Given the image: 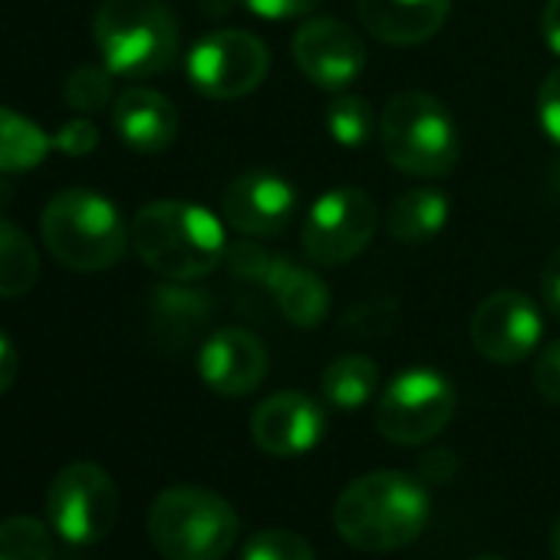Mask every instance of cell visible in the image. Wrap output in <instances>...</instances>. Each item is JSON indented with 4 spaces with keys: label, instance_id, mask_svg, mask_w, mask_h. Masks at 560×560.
I'll return each mask as SVG.
<instances>
[{
    "label": "cell",
    "instance_id": "8992f818",
    "mask_svg": "<svg viewBox=\"0 0 560 560\" xmlns=\"http://www.w3.org/2000/svg\"><path fill=\"white\" fill-rule=\"evenodd\" d=\"M380 142L393 168L412 178H442L458 165V126L448 109L422 93L406 90L380 116Z\"/></svg>",
    "mask_w": 560,
    "mask_h": 560
},
{
    "label": "cell",
    "instance_id": "7c38bea8",
    "mask_svg": "<svg viewBox=\"0 0 560 560\" xmlns=\"http://www.w3.org/2000/svg\"><path fill=\"white\" fill-rule=\"evenodd\" d=\"M540 311L521 291L488 294L471 317V347L491 363H521L540 343Z\"/></svg>",
    "mask_w": 560,
    "mask_h": 560
},
{
    "label": "cell",
    "instance_id": "9c48e42d",
    "mask_svg": "<svg viewBox=\"0 0 560 560\" xmlns=\"http://www.w3.org/2000/svg\"><path fill=\"white\" fill-rule=\"evenodd\" d=\"M231 270L250 284H260L270 291L277 311L284 314L288 324L301 327V330H314L327 320L330 314V291L320 280V273H314L311 267H301L288 257L267 254L254 244H241L228 250Z\"/></svg>",
    "mask_w": 560,
    "mask_h": 560
},
{
    "label": "cell",
    "instance_id": "74e56055",
    "mask_svg": "<svg viewBox=\"0 0 560 560\" xmlns=\"http://www.w3.org/2000/svg\"><path fill=\"white\" fill-rule=\"evenodd\" d=\"M475 560H498V557H475Z\"/></svg>",
    "mask_w": 560,
    "mask_h": 560
},
{
    "label": "cell",
    "instance_id": "7402d4cb",
    "mask_svg": "<svg viewBox=\"0 0 560 560\" xmlns=\"http://www.w3.org/2000/svg\"><path fill=\"white\" fill-rule=\"evenodd\" d=\"M380 386V370L370 357L363 353H347V357H337L324 376H320V393L324 399L334 406V409H343V412H353V409H363L373 393Z\"/></svg>",
    "mask_w": 560,
    "mask_h": 560
},
{
    "label": "cell",
    "instance_id": "603a6c76",
    "mask_svg": "<svg viewBox=\"0 0 560 560\" xmlns=\"http://www.w3.org/2000/svg\"><path fill=\"white\" fill-rule=\"evenodd\" d=\"M40 277V250L24 228L0 218V298H24Z\"/></svg>",
    "mask_w": 560,
    "mask_h": 560
},
{
    "label": "cell",
    "instance_id": "8d00e7d4",
    "mask_svg": "<svg viewBox=\"0 0 560 560\" xmlns=\"http://www.w3.org/2000/svg\"><path fill=\"white\" fill-rule=\"evenodd\" d=\"M550 550H553V557L560 560V511H557V517H553V524H550Z\"/></svg>",
    "mask_w": 560,
    "mask_h": 560
},
{
    "label": "cell",
    "instance_id": "d590c367",
    "mask_svg": "<svg viewBox=\"0 0 560 560\" xmlns=\"http://www.w3.org/2000/svg\"><path fill=\"white\" fill-rule=\"evenodd\" d=\"M540 34L550 54L560 57V0H547L540 14Z\"/></svg>",
    "mask_w": 560,
    "mask_h": 560
},
{
    "label": "cell",
    "instance_id": "277c9868",
    "mask_svg": "<svg viewBox=\"0 0 560 560\" xmlns=\"http://www.w3.org/2000/svg\"><path fill=\"white\" fill-rule=\"evenodd\" d=\"M93 40L113 77L149 80L178 57V21L162 0H103L93 18Z\"/></svg>",
    "mask_w": 560,
    "mask_h": 560
},
{
    "label": "cell",
    "instance_id": "83f0119b",
    "mask_svg": "<svg viewBox=\"0 0 560 560\" xmlns=\"http://www.w3.org/2000/svg\"><path fill=\"white\" fill-rule=\"evenodd\" d=\"M399 320V304L389 294H376L363 304H357L347 317H343V330L350 337L370 340V337H386Z\"/></svg>",
    "mask_w": 560,
    "mask_h": 560
},
{
    "label": "cell",
    "instance_id": "30bf717a",
    "mask_svg": "<svg viewBox=\"0 0 560 560\" xmlns=\"http://www.w3.org/2000/svg\"><path fill=\"white\" fill-rule=\"evenodd\" d=\"M376 221H380L376 201L363 188L340 185L314 201L304 221L301 241L314 264L337 267L366 250V244L373 241Z\"/></svg>",
    "mask_w": 560,
    "mask_h": 560
},
{
    "label": "cell",
    "instance_id": "f1b7e54d",
    "mask_svg": "<svg viewBox=\"0 0 560 560\" xmlns=\"http://www.w3.org/2000/svg\"><path fill=\"white\" fill-rule=\"evenodd\" d=\"M534 389L540 399H547L550 406H560V340L547 343L534 363Z\"/></svg>",
    "mask_w": 560,
    "mask_h": 560
},
{
    "label": "cell",
    "instance_id": "2e32d148",
    "mask_svg": "<svg viewBox=\"0 0 560 560\" xmlns=\"http://www.w3.org/2000/svg\"><path fill=\"white\" fill-rule=\"evenodd\" d=\"M267 347L244 327H224L211 334L198 353V373L218 396L237 399L254 393L267 376Z\"/></svg>",
    "mask_w": 560,
    "mask_h": 560
},
{
    "label": "cell",
    "instance_id": "5b68a950",
    "mask_svg": "<svg viewBox=\"0 0 560 560\" xmlns=\"http://www.w3.org/2000/svg\"><path fill=\"white\" fill-rule=\"evenodd\" d=\"M237 527L234 508L198 485H172L149 508V537L165 560H224Z\"/></svg>",
    "mask_w": 560,
    "mask_h": 560
},
{
    "label": "cell",
    "instance_id": "52a82bcc",
    "mask_svg": "<svg viewBox=\"0 0 560 560\" xmlns=\"http://www.w3.org/2000/svg\"><path fill=\"white\" fill-rule=\"evenodd\" d=\"M458 393L439 370L399 373L376 402V429L393 445H425L455 419Z\"/></svg>",
    "mask_w": 560,
    "mask_h": 560
},
{
    "label": "cell",
    "instance_id": "ac0fdd59",
    "mask_svg": "<svg viewBox=\"0 0 560 560\" xmlns=\"http://www.w3.org/2000/svg\"><path fill=\"white\" fill-rule=\"evenodd\" d=\"M357 11L376 40L389 47H416L442 31L452 0H360Z\"/></svg>",
    "mask_w": 560,
    "mask_h": 560
},
{
    "label": "cell",
    "instance_id": "836d02e7",
    "mask_svg": "<svg viewBox=\"0 0 560 560\" xmlns=\"http://www.w3.org/2000/svg\"><path fill=\"white\" fill-rule=\"evenodd\" d=\"M419 471L429 478V481H448L455 475V455L448 448H432L425 452V458L419 462Z\"/></svg>",
    "mask_w": 560,
    "mask_h": 560
},
{
    "label": "cell",
    "instance_id": "4316f807",
    "mask_svg": "<svg viewBox=\"0 0 560 560\" xmlns=\"http://www.w3.org/2000/svg\"><path fill=\"white\" fill-rule=\"evenodd\" d=\"M63 100L77 113H100L113 100V70L109 67H77L63 83Z\"/></svg>",
    "mask_w": 560,
    "mask_h": 560
},
{
    "label": "cell",
    "instance_id": "f546056e",
    "mask_svg": "<svg viewBox=\"0 0 560 560\" xmlns=\"http://www.w3.org/2000/svg\"><path fill=\"white\" fill-rule=\"evenodd\" d=\"M537 122L547 139L560 145V67H553L537 90Z\"/></svg>",
    "mask_w": 560,
    "mask_h": 560
},
{
    "label": "cell",
    "instance_id": "e0dca14e",
    "mask_svg": "<svg viewBox=\"0 0 560 560\" xmlns=\"http://www.w3.org/2000/svg\"><path fill=\"white\" fill-rule=\"evenodd\" d=\"M116 136L142 155L165 152L178 136V113L168 96L149 86H129L113 100Z\"/></svg>",
    "mask_w": 560,
    "mask_h": 560
},
{
    "label": "cell",
    "instance_id": "4fadbf2b",
    "mask_svg": "<svg viewBox=\"0 0 560 560\" xmlns=\"http://www.w3.org/2000/svg\"><path fill=\"white\" fill-rule=\"evenodd\" d=\"M294 60L301 67V73L330 93H343L350 90L363 70H366V47L357 37V31H350L343 21L337 18H314L307 21L298 34H294Z\"/></svg>",
    "mask_w": 560,
    "mask_h": 560
},
{
    "label": "cell",
    "instance_id": "cb8c5ba5",
    "mask_svg": "<svg viewBox=\"0 0 560 560\" xmlns=\"http://www.w3.org/2000/svg\"><path fill=\"white\" fill-rule=\"evenodd\" d=\"M0 560H54L50 527L34 514H11L0 521Z\"/></svg>",
    "mask_w": 560,
    "mask_h": 560
},
{
    "label": "cell",
    "instance_id": "ffe728a7",
    "mask_svg": "<svg viewBox=\"0 0 560 560\" xmlns=\"http://www.w3.org/2000/svg\"><path fill=\"white\" fill-rule=\"evenodd\" d=\"M208 298L201 291H188V288H159L152 298V327L165 343H188L208 320Z\"/></svg>",
    "mask_w": 560,
    "mask_h": 560
},
{
    "label": "cell",
    "instance_id": "3957f363",
    "mask_svg": "<svg viewBox=\"0 0 560 560\" xmlns=\"http://www.w3.org/2000/svg\"><path fill=\"white\" fill-rule=\"evenodd\" d=\"M40 234L54 260L77 273L109 270L129 247V228L119 208L90 188L54 195L40 214Z\"/></svg>",
    "mask_w": 560,
    "mask_h": 560
},
{
    "label": "cell",
    "instance_id": "d4e9b609",
    "mask_svg": "<svg viewBox=\"0 0 560 560\" xmlns=\"http://www.w3.org/2000/svg\"><path fill=\"white\" fill-rule=\"evenodd\" d=\"M327 132L334 136L337 145L343 149H360L373 139V132L380 129L376 116H373V106L363 100V96H353V93H343L337 96L330 106H327Z\"/></svg>",
    "mask_w": 560,
    "mask_h": 560
},
{
    "label": "cell",
    "instance_id": "4dcf8cb0",
    "mask_svg": "<svg viewBox=\"0 0 560 560\" xmlns=\"http://www.w3.org/2000/svg\"><path fill=\"white\" fill-rule=\"evenodd\" d=\"M237 4L264 21H294L314 14L324 0H237Z\"/></svg>",
    "mask_w": 560,
    "mask_h": 560
},
{
    "label": "cell",
    "instance_id": "1f68e13d",
    "mask_svg": "<svg viewBox=\"0 0 560 560\" xmlns=\"http://www.w3.org/2000/svg\"><path fill=\"white\" fill-rule=\"evenodd\" d=\"M54 145L67 155H90L100 145V129L86 116H77L54 136Z\"/></svg>",
    "mask_w": 560,
    "mask_h": 560
},
{
    "label": "cell",
    "instance_id": "7a4b0ae2",
    "mask_svg": "<svg viewBox=\"0 0 560 560\" xmlns=\"http://www.w3.org/2000/svg\"><path fill=\"white\" fill-rule=\"evenodd\" d=\"M129 244L149 270L175 284L208 277L228 254L221 221L191 201L142 205L129 224Z\"/></svg>",
    "mask_w": 560,
    "mask_h": 560
},
{
    "label": "cell",
    "instance_id": "d6986e66",
    "mask_svg": "<svg viewBox=\"0 0 560 560\" xmlns=\"http://www.w3.org/2000/svg\"><path fill=\"white\" fill-rule=\"evenodd\" d=\"M448 221V198L435 188H409L402 191L389 214L386 231L399 244H429Z\"/></svg>",
    "mask_w": 560,
    "mask_h": 560
},
{
    "label": "cell",
    "instance_id": "6da1fadb",
    "mask_svg": "<svg viewBox=\"0 0 560 560\" xmlns=\"http://www.w3.org/2000/svg\"><path fill=\"white\" fill-rule=\"evenodd\" d=\"M429 491L406 471H370L350 481L337 504V534L363 553H389L409 547L429 524Z\"/></svg>",
    "mask_w": 560,
    "mask_h": 560
},
{
    "label": "cell",
    "instance_id": "8fae6325",
    "mask_svg": "<svg viewBox=\"0 0 560 560\" xmlns=\"http://www.w3.org/2000/svg\"><path fill=\"white\" fill-rule=\"evenodd\" d=\"M185 70L201 96L241 100L267 80L270 54L247 31H214L191 47Z\"/></svg>",
    "mask_w": 560,
    "mask_h": 560
},
{
    "label": "cell",
    "instance_id": "e575fe53",
    "mask_svg": "<svg viewBox=\"0 0 560 560\" xmlns=\"http://www.w3.org/2000/svg\"><path fill=\"white\" fill-rule=\"evenodd\" d=\"M18 370H21V357H18V347H14V340L0 330V396H4L11 386H14V380H18Z\"/></svg>",
    "mask_w": 560,
    "mask_h": 560
},
{
    "label": "cell",
    "instance_id": "44dd1931",
    "mask_svg": "<svg viewBox=\"0 0 560 560\" xmlns=\"http://www.w3.org/2000/svg\"><path fill=\"white\" fill-rule=\"evenodd\" d=\"M50 149H57L54 136H47L24 113L0 106V172L4 175L31 172L47 159Z\"/></svg>",
    "mask_w": 560,
    "mask_h": 560
},
{
    "label": "cell",
    "instance_id": "ba28073f",
    "mask_svg": "<svg viewBox=\"0 0 560 560\" xmlns=\"http://www.w3.org/2000/svg\"><path fill=\"white\" fill-rule=\"evenodd\" d=\"M50 527L77 547L109 537L119 517V491L109 471L96 462H70L57 471L47 491Z\"/></svg>",
    "mask_w": 560,
    "mask_h": 560
},
{
    "label": "cell",
    "instance_id": "9a60e30c",
    "mask_svg": "<svg viewBox=\"0 0 560 560\" xmlns=\"http://www.w3.org/2000/svg\"><path fill=\"white\" fill-rule=\"evenodd\" d=\"M327 429L324 409L307 393H273L250 416L254 445L273 458L307 455Z\"/></svg>",
    "mask_w": 560,
    "mask_h": 560
},
{
    "label": "cell",
    "instance_id": "5bb4252c",
    "mask_svg": "<svg viewBox=\"0 0 560 560\" xmlns=\"http://www.w3.org/2000/svg\"><path fill=\"white\" fill-rule=\"evenodd\" d=\"M298 211L294 185L270 168L241 172L224 191V218L234 231L247 237L280 234Z\"/></svg>",
    "mask_w": 560,
    "mask_h": 560
},
{
    "label": "cell",
    "instance_id": "d6a6232c",
    "mask_svg": "<svg viewBox=\"0 0 560 560\" xmlns=\"http://www.w3.org/2000/svg\"><path fill=\"white\" fill-rule=\"evenodd\" d=\"M540 291H544V301H547L550 314L560 320V247H557V250L547 257V264H544Z\"/></svg>",
    "mask_w": 560,
    "mask_h": 560
},
{
    "label": "cell",
    "instance_id": "484cf974",
    "mask_svg": "<svg viewBox=\"0 0 560 560\" xmlns=\"http://www.w3.org/2000/svg\"><path fill=\"white\" fill-rule=\"evenodd\" d=\"M241 560H317V553L304 534L270 527L247 537V544L241 547Z\"/></svg>",
    "mask_w": 560,
    "mask_h": 560
}]
</instances>
